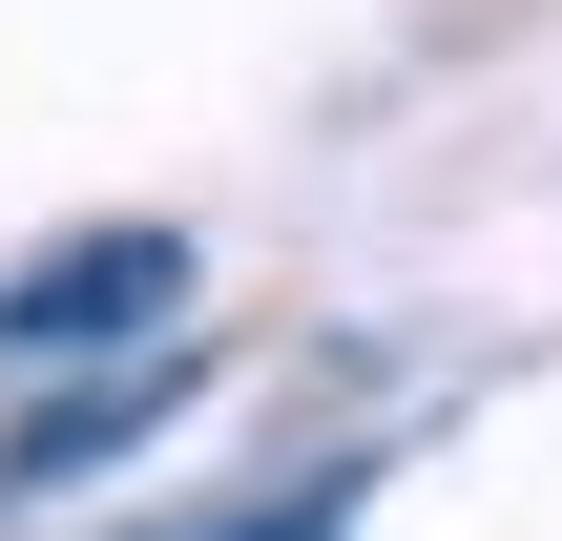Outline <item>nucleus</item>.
<instances>
[{"label": "nucleus", "mask_w": 562, "mask_h": 541, "mask_svg": "<svg viewBox=\"0 0 562 541\" xmlns=\"http://www.w3.org/2000/svg\"><path fill=\"white\" fill-rule=\"evenodd\" d=\"M188 313V229H63L0 271V375H83V354H167Z\"/></svg>", "instance_id": "nucleus-1"}, {"label": "nucleus", "mask_w": 562, "mask_h": 541, "mask_svg": "<svg viewBox=\"0 0 562 541\" xmlns=\"http://www.w3.org/2000/svg\"><path fill=\"white\" fill-rule=\"evenodd\" d=\"M188 396H209V354H188V334H167V354H125V375H83V396H42V417L0 438V521H21V500H63V480H104V459H146Z\"/></svg>", "instance_id": "nucleus-2"}, {"label": "nucleus", "mask_w": 562, "mask_h": 541, "mask_svg": "<svg viewBox=\"0 0 562 541\" xmlns=\"http://www.w3.org/2000/svg\"><path fill=\"white\" fill-rule=\"evenodd\" d=\"M375 480H250V500H188V521H125V541H355Z\"/></svg>", "instance_id": "nucleus-3"}]
</instances>
